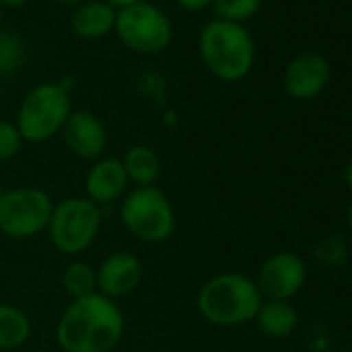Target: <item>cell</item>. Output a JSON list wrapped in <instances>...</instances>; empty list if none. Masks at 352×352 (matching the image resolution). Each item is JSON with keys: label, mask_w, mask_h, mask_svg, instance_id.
<instances>
[{"label": "cell", "mask_w": 352, "mask_h": 352, "mask_svg": "<svg viewBox=\"0 0 352 352\" xmlns=\"http://www.w3.org/2000/svg\"><path fill=\"white\" fill-rule=\"evenodd\" d=\"M25 63L23 40L7 30H0V73H13Z\"/></svg>", "instance_id": "20"}, {"label": "cell", "mask_w": 352, "mask_h": 352, "mask_svg": "<svg viewBox=\"0 0 352 352\" xmlns=\"http://www.w3.org/2000/svg\"><path fill=\"white\" fill-rule=\"evenodd\" d=\"M52 3H56V5H60V7H77V5H81V3H85V0H52Z\"/></svg>", "instance_id": "26"}, {"label": "cell", "mask_w": 352, "mask_h": 352, "mask_svg": "<svg viewBox=\"0 0 352 352\" xmlns=\"http://www.w3.org/2000/svg\"><path fill=\"white\" fill-rule=\"evenodd\" d=\"M102 208L87 197H69L54 204L48 222V236L56 251L69 257H79L98 239L102 230Z\"/></svg>", "instance_id": "6"}, {"label": "cell", "mask_w": 352, "mask_h": 352, "mask_svg": "<svg viewBox=\"0 0 352 352\" xmlns=\"http://www.w3.org/2000/svg\"><path fill=\"white\" fill-rule=\"evenodd\" d=\"M348 228H350V234H352V201L348 206Z\"/></svg>", "instance_id": "27"}, {"label": "cell", "mask_w": 352, "mask_h": 352, "mask_svg": "<svg viewBox=\"0 0 352 352\" xmlns=\"http://www.w3.org/2000/svg\"><path fill=\"white\" fill-rule=\"evenodd\" d=\"M40 352H63V350H40Z\"/></svg>", "instance_id": "30"}, {"label": "cell", "mask_w": 352, "mask_h": 352, "mask_svg": "<svg viewBox=\"0 0 352 352\" xmlns=\"http://www.w3.org/2000/svg\"><path fill=\"white\" fill-rule=\"evenodd\" d=\"M96 276L98 292L112 300H118L137 290L143 278V265L135 253L114 251L96 267Z\"/></svg>", "instance_id": "11"}, {"label": "cell", "mask_w": 352, "mask_h": 352, "mask_svg": "<svg viewBox=\"0 0 352 352\" xmlns=\"http://www.w3.org/2000/svg\"><path fill=\"white\" fill-rule=\"evenodd\" d=\"M30 0H0V9H23Z\"/></svg>", "instance_id": "23"}, {"label": "cell", "mask_w": 352, "mask_h": 352, "mask_svg": "<svg viewBox=\"0 0 352 352\" xmlns=\"http://www.w3.org/2000/svg\"><path fill=\"white\" fill-rule=\"evenodd\" d=\"M5 191H7V189L3 187V183H0V197H3V193H5Z\"/></svg>", "instance_id": "29"}, {"label": "cell", "mask_w": 352, "mask_h": 352, "mask_svg": "<svg viewBox=\"0 0 352 352\" xmlns=\"http://www.w3.org/2000/svg\"><path fill=\"white\" fill-rule=\"evenodd\" d=\"M23 149V139L15 126V122L0 118V164L11 162Z\"/></svg>", "instance_id": "21"}, {"label": "cell", "mask_w": 352, "mask_h": 352, "mask_svg": "<svg viewBox=\"0 0 352 352\" xmlns=\"http://www.w3.org/2000/svg\"><path fill=\"white\" fill-rule=\"evenodd\" d=\"M129 176L118 157H100L85 174V197L96 206H110L124 197L129 189Z\"/></svg>", "instance_id": "13"}, {"label": "cell", "mask_w": 352, "mask_h": 352, "mask_svg": "<svg viewBox=\"0 0 352 352\" xmlns=\"http://www.w3.org/2000/svg\"><path fill=\"white\" fill-rule=\"evenodd\" d=\"M32 336L30 315L15 307L0 302V350H15L23 346Z\"/></svg>", "instance_id": "17"}, {"label": "cell", "mask_w": 352, "mask_h": 352, "mask_svg": "<svg viewBox=\"0 0 352 352\" xmlns=\"http://www.w3.org/2000/svg\"><path fill=\"white\" fill-rule=\"evenodd\" d=\"M122 333V309L100 292L73 298L56 323V342L63 352H110Z\"/></svg>", "instance_id": "1"}, {"label": "cell", "mask_w": 352, "mask_h": 352, "mask_svg": "<svg viewBox=\"0 0 352 352\" xmlns=\"http://www.w3.org/2000/svg\"><path fill=\"white\" fill-rule=\"evenodd\" d=\"M344 183L348 185V189L352 191V160L348 162V166L344 168Z\"/></svg>", "instance_id": "25"}, {"label": "cell", "mask_w": 352, "mask_h": 352, "mask_svg": "<svg viewBox=\"0 0 352 352\" xmlns=\"http://www.w3.org/2000/svg\"><path fill=\"white\" fill-rule=\"evenodd\" d=\"M71 112V91L65 83H40L25 94L15 126L23 143H46L60 135Z\"/></svg>", "instance_id": "4"}, {"label": "cell", "mask_w": 352, "mask_h": 352, "mask_svg": "<svg viewBox=\"0 0 352 352\" xmlns=\"http://www.w3.org/2000/svg\"><path fill=\"white\" fill-rule=\"evenodd\" d=\"M60 135L73 155L89 162L100 160L108 145V131L104 122L87 110H73Z\"/></svg>", "instance_id": "10"}, {"label": "cell", "mask_w": 352, "mask_h": 352, "mask_svg": "<svg viewBox=\"0 0 352 352\" xmlns=\"http://www.w3.org/2000/svg\"><path fill=\"white\" fill-rule=\"evenodd\" d=\"M120 162L129 176V183H133L135 187H151L160 179L162 162L149 145L129 147Z\"/></svg>", "instance_id": "16"}, {"label": "cell", "mask_w": 352, "mask_h": 352, "mask_svg": "<svg viewBox=\"0 0 352 352\" xmlns=\"http://www.w3.org/2000/svg\"><path fill=\"white\" fill-rule=\"evenodd\" d=\"M174 3L187 13H201L212 7L214 0H174Z\"/></svg>", "instance_id": "22"}, {"label": "cell", "mask_w": 352, "mask_h": 352, "mask_svg": "<svg viewBox=\"0 0 352 352\" xmlns=\"http://www.w3.org/2000/svg\"><path fill=\"white\" fill-rule=\"evenodd\" d=\"M3 21H5V11L0 9V30H3Z\"/></svg>", "instance_id": "28"}, {"label": "cell", "mask_w": 352, "mask_h": 352, "mask_svg": "<svg viewBox=\"0 0 352 352\" xmlns=\"http://www.w3.org/2000/svg\"><path fill=\"white\" fill-rule=\"evenodd\" d=\"M116 9L104 0H85L71 15V30L81 40H100L114 32Z\"/></svg>", "instance_id": "14"}, {"label": "cell", "mask_w": 352, "mask_h": 352, "mask_svg": "<svg viewBox=\"0 0 352 352\" xmlns=\"http://www.w3.org/2000/svg\"><path fill=\"white\" fill-rule=\"evenodd\" d=\"M63 288L71 298H81L98 292V276L96 267L87 261H71L63 272Z\"/></svg>", "instance_id": "18"}, {"label": "cell", "mask_w": 352, "mask_h": 352, "mask_svg": "<svg viewBox=\"0 0 352 352\" xmlns=\"http://www.w3.org/2000/svg\"><path fill=\"white\" fill-rule=\"evenodd\" d=\"M261 5L263 0H214L210 9L214 13V19L243 25L259 13Z\"/></svg>", "instance_id": "19"}, {"label": "cell", "mask_w": 352, "mask_h": 352, "mask_svg": "<svg viewBox=\"0 0 352 352\" xmlns=\"http://www.w3.org/2000/svg\"><path fill=\"white\" fill-rule=\"evenodd\" d=\"M255 323L267 338H288L298 325V313L290 300L263 298L255 315Z\"/></svg>", "instance_id": "15"}, {"label": "cell", "mask_w": 352, "mask_h": 352, "mask_svg": "<svg viewBox=\"0 0 352 352\" xmlns=\"http://www.w3.org/2000/svg\"><path fill=\"white\" fill-rule=\"evenodd\" d=\"M307 282V265L292 251L270 255L257 270L255 284L267 300H290Z\"/></svg>", "instance_id": "9"}, {"label": "cell", "mask_w": 352, "mask_h": 352, "mask_svg": "<svg viewBox=\"0 0 352 352\" xmlns=\"http://www.w3.org/2000/svg\"><path fill=\"white\" fill-rule=\"evenodd\" d=\"M329 73V63L321 54H298L284 71V89L294 100H311L325 89Z\"/></svg>", "instance_id": "12"}, {"label": "cell", "mask_w": 352, "mask_h": 352, "mask_svg": "<svg viewBox=\"0 0 352 352\" xmlns=\"http://www.w3.org/2000/svg\"><path fill=\"white\" fill-rule=\"evenodd\" d=\"M54 201L38 187L9 189L0 197V232L13 241H28L48 230Z\"/></svg>", "instance_id": "8"}, {"label": "cell", "mask_w": 352, "mask_h": 352, "mask_svg": "<svg viewBox=\"0 0 352 352\" xmlns=\"http://www.w3.org/2000/svg\"><path fill=\"white\" fill-rule=\"evenodd\" d=\"M120 222L124 230L141 243L160 245L174 234L176 214L168 195L151 187H135L120 201Z\"/></svg>", "instance_id": "5"}, {"label": "cell", "mask_w": 352, "mask_h": 352, "mask_svg": "<svg viewBox=\"0 0 352 352\" xmlns=\"http://www.w3.org/2000/svg\"><path fill=\"white\" fill-rule=\"evenodd\" d=\"M104 3H108L110 7H114V9L118 11V9H124V7L137 5V3H141V0H104Z\"/></svg>", "instance_id": "24"}, {"label": "cell", "mask_w": 352, "mask_h": 352, "mask_svg": "<svg viewBox=\"0 0 352 352\" xmlns=\"http://www.w3.org/2000/svg\"><path fill=\"white\" fill-rule=\"evenodd\" d=\"M118 42L137 54H160L174 38L170 17L155 5L141 0L137 5L116 11L114 32Z\"/></svg>", "instance_id": "7"}, {"label": "cell", "mask_w": 352, "mask_h": 352, "mask_svg": "<svg viewBox=\"0 0 352 352\" xmlns=\"http://www.w3.org/2000/svg\"><path fill=\"white\" fill-rule=\"evenodd\" d=\"M197 44L206 69L220 81H241L253 69L255 42L249 30L239 23L212 19L201 28Z\"/></svg>", "instance_id": "3"}, {"label": "cell", "mask_w": 352, "mask_h": 352, "mask_svg": "<svg viewBox=\"0 0 352 352\" xmlns=\"http://www.w3.org/2000/svg\"><path fill=\"white\" fill-rule=\"evenodd\" d=\"M261 302L263 296L255 280L239 272H224L210 278L197 294L201 317L220 327H236L255 321Z\"/></svg>", "instance_id": "2"}]
</instances>
